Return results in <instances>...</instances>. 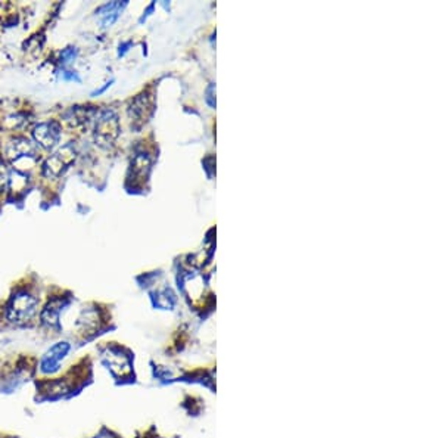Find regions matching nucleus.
Returning a JSON list of instances; mask_svg holds the SVG:
<instances>
[{"mask_svg":"<svg viewBox=\"0 0 442 438\" xmlns=\"http://www.w3.org/2000/svg\"><path fill=\"white\" fill-rule=\"evenodd\" d=\"M63 78L64 80H75V82H82L80 77L77 75L75 71H63Z\"/></svg>","mask_w":442,"mask_h":438,"instance_id":"11","label":"nucleus"},{"mask_svg":"<svg viewBox=\"0 0 442 438\" xmlns=\"http://www.w3.org/2000/svg\"><path fill=\"white\" fill-rule=\"evenodd\" d=\"M109 86H111V83H107V85H105L104 87H100L99 90H95V92L92 93V96H96V95H100V93H104V92H105V90H107V89H108Z\"/></svg>","mask_w":442,"mask_h":438,"instance_id":"12","label":"nucleus"},{"mask_svg":"<svg viewBox=\"0 0 442 438\" xmlns=\"http://www.w3.org/2000/svg\"><path fill=\"white\" fill-rule=\"evenodd\" d=\"M8 178H9V174H8V170L5 169V166L0 163V191H2L6 183H8Z\"/></svg>","mask_w":442,"mask_h":438,"instance_id":"10","label":"nucleus"},{"mask_svg":"<svg viewBox=\"0 0 442 438\" xmlns=\"http://www.w3.org/2000/svg\"><path fill=\"white\" fill-rule=\"evenodd\" d=\"M61 136H63V129L56 122L40 123L38 126H36L33 132V137H34L36 144L46 151L53 149L59 144V141H61Z\"/></svg>","mask_w":442,"mask_h":438,"instance_id":"5","label":"nucleus"},{"mask_svg":"<svg viewBox=\"0 0 442 438\" xmlns=\"http://www.w3.org/2000/svg\"><path fill=\"white\" fill-rule=\"evenodd\" d=\"M96 438H97V437H96Z\"/></svg>","mask_w":442,"mask_h":438,"instance_id":"13","label":"nucleus"},{"mask_svg":"<svg viewBox=\"0 0 442 438\" xmlns=\"http://www.w3.org/2000/svg\"><path fill=\"white\" fill-rule=\"evenodd\" d=\"M127 4H122V2H111V4H107L104 6H100L97 11H96V15L100 18V24H102V27H111L117 19L119 16V12L123 11V8L126 6Z\"/></svg>","mask_w":442,"mask_h":438,"instance_id":"7","label":"nucleus"},{"mask_svg":"<svg viewBox=\"0 0 442 438\" xmlns=\"http://www.w3.org/2000/svg\"><path fill=\"white\" fill-rule=\"evenodd\" d=\"M119 133V123L117 114L107 108L102 110L95 119V141L99 145H111Z\"/></svg>","mask_w":442,"mask_h":438,"instance_id":"2","label":"nucleus"},{"mask_svg":"<svg viewBox=\"0 0 442 438\" xmlns=\"http://www.w3.org/2000/svg\"><path fill=\"white\" fill-rule=\"evenodd\" d=\"M78 56V49L77 48H67L63 49V52L59 53V64L63 67H67L68 64H71L72 61H75V58Z\"/></svg>","mask_w":442,"mask_h":438,"instance_id":"9","label":"nucleus"},{"mask_svg":"<svg viewBox=\"0 0 442 438\" xmlns=\"http://www.w3.org/2000/svg\"><path fill=\"white\" fill-rule=\"evenodd\" d=\"M71 350V346L68 343H56L53 344L46 354L43 356L42 362H40V370L46 375H52L61 369V363L64 362V358L68 356Z\"/></svg>","mask_w":442,"mask_h":438,"instance_id":"6","label":"nucleus"},{"mask_svg":"<svg viewBox=\"0 0 442 438\" xmlns=\"http://www.w3.org/2000/svg\"><path fill=\"white\" fill-rule=\"evenodd\" d=\"M6 158L14 166L19 164L21 161L34 164L37 161L38 154H37L36 145L31 144L28 139L16 137L6 148Z\"/></svg>","mask_w":442,"mask_h":438,"instance_id":"4","label":"nucleus"},{"mask_svg":"<svg viewBox=\"0 0 442 438\" xmlns=\"http://www.w3.org/2000/svg\"><path fill=\"white\" fill-rule=\"evenodd\" d=\"M38 300L30 292L19 291L16 292L8 303L6 317L8 321L15 325H26L33 321L37 313Z\"/></svg>","mask_w":442,"mask_h":438,"instance_id":"1","label":"nucleus"},{"mask_svg":"<svg viewBox=\"0 0 442 438\" xmlns=\"http://www.w3.org/2000/svg\"><path fill=\"white\" fill-rule=\"evenodd\" d=\"M65 119L67 122L74 126V127H80V126H86V123L89 122V114L87 110L85 107H72L67 114H65Z\"/></svg>","mask_w":442,"mask_h":438,"instance_id":"8","label":"nucleus"},{"mask_svg":"<svg viewBox=\"0 0 442 438\" xmlns=\"http://www.w3.org/2000/svg\"><path fill=\"white\" fill-rule=\"evenodd\" d=\"M77 148L74 142H70L59 148L53 155H50L43 164V174L48 178H58L75 161Z\"/></svg>","mask_w":442,"mask_h":438,"instance_id":"3","label":"nucleus"}]
</instances>
